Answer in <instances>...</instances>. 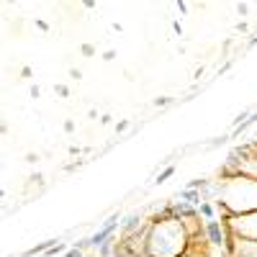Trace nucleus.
Segmentation results:
<instances>
[{
  "label": "nucleus",
  "instance_id": "15",
  "mask_svg": "<svg viewBox=\"0 0 257 257\" xmlns=\"http://www.w3.org/2000/svg\"><path fill=\"white\" fill-rule=\"evenodd\" d=\"M237 11H239V13H242V16H244V13H247V11H249V6H244V3H239V6H237Z\"/></svg>",
  "mask_w": 257,
  "mask_h": 257
},
{
  "label": "nucleus",
  "instance_id": "3",
  "mask_svg": "<svg viewBox=\"0 0 257 257\" xmlns=\"http://www.w3.org/2000/svg\"><path fill=\"white\" fill-rule=\"evenodd\" d=\"M142 226H147V224H144V219L139 216V213H132V216H126V219L121 221V237H128V234H137Z\"/></svg>",
  "mask_w": 257,
  "mask_h": 257
},
{
  "label": "nucleus",
  "instance_id": "9",
  "mask_svg": "<svg viewBox=\"0 0 257 257\" xmlns=\"http://www.w3.org/2000/svg\"><path fill=\"white\" fill-rule=\"evenodd\" d=\"M54 93H57V95H62V98H67V95H70V90L64 88V85H54Z\"/></svg>",
  "mask_w": 257,
  "mask_h": 257
},
{
  "label": "nucleus",
  "instance_id": "16",
  "mask_svg": "<svg viewBox=\"0 0 257 257\" xmlns=\"http://www.w3.org/2000/svg\"><path fill=\"white\" fill-rule=\"evenodd\" d=\"M167 103H170V98H157L155 100V105H167Z\"/></svg>",
  "mask_w": 257,
  "mask_h": 257
},
{
  "label": "nucleus",
  "instance_id": "17",
  "mask_svg": "<svg viewBox=\"0 0 257 257\" xmlns=\"http://www.w3.org/2000/svg\"><path fill=\"white\" fill-rule=\"evenodd\" d=\"M254 44H257V36H254V39H252V41H249V47H254Z\"/></svg>",
  "mask_w": 257,
  "mask_h": 257
},
{
  "label": "nucleus",
  "instance_id": "8",
  "mask_svg": "<svg viewBox=\"0 0 257 257\" xmlns=\"http://www.w3.org/2000/svg\"><path fill=\"white\" fill-rule=\"evenodd\" d=\"M183 257H206V252H198L196 247H193V244H190V247H188V252H185Z\"/></svg>",
  "mask_w": 257,
  "mask_h": 257
},
{
  "label": "nucleus",
  "instance_id": "14",
  "mask_svg": "<svg viewBox=\"0 0 257 257\" xmlns=\"http://www.w3.org/2000/svg\"><path fill=\"white\" fill-rule=\"evenodd\" d=\"M103 59H105V62H111V59H116V52H105V54H103Z\"/></svg>",
  "mask_w": 257,
  "mask_h": 257
},
{
  "label": "nucleus",
  "instance_id": "1",
  "mask_svg": "<svg viewBox=\"0 0 257 257\" xmlns=\"http://www.w3.org/2000/svg\"><path fill=\"white\" fill-rule=\"evenodd\" d=\"M190 247L188 229L183 219H155L147 231L149 257H183Z\"/></svg>",
  "mask_w": 257,
  "mask_h": 257
},
{
  "label": "nucleus",
  "instance_id": "12",
  "mask_svg": "<svg viewBox=\"0 0 257 257\" xmlns=\"http://www.w3.org/2000/svg\"><path fill=\"white\" fill-rule=\"evenodd\" d=\"M128 128V121H121V123H116V132H126Z\"/></svg>",
  "mask_w": 257,
  "mask_h": 257
},
{
  "label": "nucleus",
  "instance_id": "11",
  "mask_svg": "<svg viewBox=\"0 0 257 257\" xmlns=\"http://www.w3.org/2000/svg\"><path fill=\"white\" fill-rule=\"evenodd\" d=\"M93 52H95V49H93V47H90V44H82V54H88V57H90V54H93Z\"/></svg>",
  "mask_w": 257,
  "mask_h": 257
},
{
  "label": "nucleus",
  "instance_id": "5",
  "mask_svg": "<svg viewBox=\"0 0 257 257\" xmlns=\"http://www.w3.org/2000/svg\"><path fill=\"white\" fill-rule=\"evenodd\" d=\"M116 244H118V242H116L113 237H111L108 242H103V244L98 247V252H100V257H108V254H113V252H116Z\"/></svg>",
  "mask_w": 257,
  "mask_h": 257
},
{
  "label": "nucleus",
  "instance_id": "7",
  "mask_svg": "<svg viewBox=\"0 0 257 257\" xmlns=\"http://www.w3.org/2000/svg\"><path fill=\"white\" fill-rule=\"evenodd\" d=\"M198 213H201V216H206L208 221L213 219V208H211L208 203H201V206H198Z\"/></svg>",
  "mask_w": 257,
  "mask_h": 257
},
{
  "label": "nucleus",
  "instance_id": "10",
  "mask_svg": "<svg viewBox=\"0 0 257 257\" xmlns=\"http://www.w3.org/2000/svg\"><path fill=\"white\" fill-rule=\"evenodd\" d=\"M62 257H82V249H77V247H75V249H67Z\"/></svg>",
  "mask_w": 257,
  "mask_h": 257
},
{
  "label": "nucleus",
  "instance_id": "2",
  "mask_svg": "<svg viewBox=\"0 0 257 257\" xmlns=\"http://www.w3.org/2000/svg\"><path fill=\"white\" fill-rule=\"evenodd\" d=\"M206 237H208V242L213 244V247H226L229 244V237H226V231H224V226L216 221V219H211V221H206Z\"/></svg>",
  "mask_w": 257,
  "mask_h": 257
},
{
  "label": "nucleus",
  "instance_id": "4",
  "mask_svg": "<svg viewBox=\"0 0 257 257\" xmlns=\"http://www.w3.org/2000/svg\"><path fill=\"white\" fill-rule=\"evenodd\" d=\"M180 198H185V203H190V206H201L203 203V198H201V193L198 190H193V188H185V190H180Z\"/></svg>",
  "mask_w": 257,
  "mask_h": 257
},
{
  "label": "nucleus",
  "instance_id": "6",
  "mask_svg": "<svg viewBox=\"0 0 257 257\" xmlns=\"http://www.w3.org/2000/svg\"><path fill=\"white\" fill-rule=\"evenodd\" d=\"M173 175H175V167H173V165H170V167H165V170H162V173L157 175V180H155V183H157V185H162V183H165L167 178H173Z\"/></svg>",
  "mask_w": 257,
  "mask_h": 257
},
{
  "label": "nucleus",
  "instance_id": "13",
  "mask_svg": "<svg viewBox=\"0 0 257 257\" xmlns=\"http://www.w3.org/2000/svg\"><path fill=\"white\" fill-rule=\"evenodd\" d=\"M70 77H72V80H80L82 72H80V70H70Z\"/></svg>",
  "mask_w": 257,
  "mask_h": 257
}]
</instances>
